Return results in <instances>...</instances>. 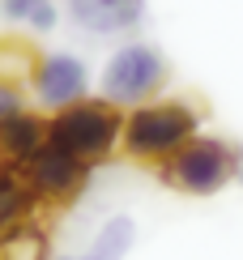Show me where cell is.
I'll return each instance as SVG.
<instances>
[{
	"mask_svg": "<svg viewBox=\"0 0 243 260\" xmlns=\"http://www.w3.org/2000/svg\"><path fill=\"white\" fill-rule=\"evenodd\" d=\"M196 133V111L184 103H145L124 120V149L132 158H171Z\"/></svg>",
	"mask_w": 243,
	"mask_h": 260,
	"instance_id": "obj_3",
	"label": "cell"
},
{
	"mask_svg": "<svg viewBox=\"0 0 243 260\" xmlns=\"http://www.w3.org/2000/svg\"><path fill=\"white\" fill-rule=\"evenodd\" d=\"M35 94L39 103L47 107H69L85 94V64L77 56H47L39 60V73H35Z\"/></svg>",
	"mask_w": 243,
	"mask_h": 260,
	"instance_id": "obj_7",
	"label": "cell"
},
{
	"mask_svg": "<svg viewBox=\"0 0 243 260\" xmlns=\"http://www.w3.org/2000/svg\"><path fill=\"white\" fill-rule=\"evenodd\" d=\"M0 260H5V256H0Z\"/></svg>",
	"mask_w": 243,
	"mask_h": 260,
	"instance_id": "obj_16",
	"label": "cell"
},
{
	"mask_svg": "<svg viewBox=\"0 0 243 260\" xmlns=\"http://www.w3.org/2000/svg\"><path fill=\"white\" fill-rule=\"evenodd\" d=\"M35 73H39V60L26 39H13V35L0 39V85L17 90L21 81H35Z\"/></svg>",
	"mask_w": 243,
	"mask_h": 260,
	"instance_id": "obj_10",
	"label": "cell"
},
{
	"mask_svg": "<svg viewBox=\"0 0 243 260\" xmlns=\"http://www.w3.org/2000/svg\"><path fill=\"white\" fill-rule=\"evenodd\" d=\"M239 183H243V167H239Z\"/></svg>",
	"mask_w": 243,
	"mask_h": 260,
	"instance_id": "obj_15",
	"label": "cell"
},
{
	"mask_svg": "<svg viewBox=\"0 0 243 260\" xmlns=\"http://www.w3.org/2000/svg\"><path fill=\"white\" fill-rule=\"evenodd\" d=\"M69 13L90 35H124V30L141 26L145 0H69Z\"/></svg>",
	"mask_w": 243,
	"mask_h": 260,
	"instance_id": "obj_6",
	"label": "cell"
},
{
	"mask_svg": "<svg viewBox=\"0 0 243 260\" xmlns=\"http://www.w3.org/2000/svg\"><path fill=\"white\" fill-rule=\"evenodd\" d=\"M26 179H30V188H35V197L39 201H51V205H69L77 192H81V179H85V162H77L69 149H60V145H43L35 158L26 162Z\"/></svg>",
	"mask_w": 243,
	"mask_h": 260,
	"instance_id": "obj_5",
	"label": "cell"
},
{
	"mask_svg": "<svg viewBox=\"0 0 243 260\" xmlns=\"http://www.w3.org/2000/svg\"><path fill=\"white\" fill-rule=\"evenodd\" d=\"M0 13L9 21L30 26V30H51L56 26V5L51 0H0Z\"/></svg>",
	"mask_w": 243,
	"mask_h": 260,
	"instance_id": "obj_13",
	"label": "cell"
},
{
	"mask_svg": "<svg viewBox=\"0 0 243 260\" xmlns=\"http://www.w3.org/2000/svg\"><path fill=\"white\" fill-rule=\"evenodd\" d=\"M119 133H124V120H119L111 99H103V103L77 99L69 107H60L56 124L47 128V141L60 145V149H69V154L77 162H85V167H98V162L115 149Z\"/></svg>",
	"mask_w": 243,
	"mask_h": 260,
	"instance_id": "obj_1",
	"label": "cell"
},
{
	"mask_svg": "<svg viewBox=\"0 0 243 260\" xmlns=\"http://www.w3.org/2000/svg\"><path fill=\"white\" fill-rule=\"evenodd\" d=\"M35 201L39 197H35V188H30L26 171L17 175V171L0 167V239L26 222V213H30V205H35Z\"/></svg>",
	"mask_w": 243,
	"mask_h": 260,
	"instance_id": "obj_9",
	"label": "cell"
},
{
	"mask_svg": "<svg viewBox=\"0 0 243 260\" xmlns=\"http://www.w3.org/2000/svg\"><path fill=\"white\" fill-rule=\"evenodd\" d=\"M239 149L226 145V141H214V137H188L179 149L167 158L162 167V179L179 192H192V197H209L218 192L222 183L239 179Z\"/></svg>",
	"mask_w": 243,
	"mask_h": 260,
	"instance_id": "obj_2",
	"label": "cell"
},
{
	"mask_svg": "<svg viewBox=\"0 0 243 260\" xmlns=\"http://www.w3.org/2000/svg\"><path fill=\"white\" fill-rule=\"evenodd\" d=\"M162 81H167V60H162L158 47H145V43L119 47L111 56V64L103 69V94L115 107L145 103L149 94H158Z\"/></svg>",
	"mask_w": 243,
	"mask_h": 260,
	"instance_id": "obj_4",
	"label": "cell"
},
{
	"mask_svg": "<svg viewBox=\"0 0 243 260\" xmlns=\"http://www.w3.org/2000/svg\"><path fill=\"white\" fill-rule=\"evenodd\" d=\"M0 256L5 260H51L47 256V235H43L39 226L21 222L17 231H9L5 239H0Z\"/></svg>",
	"mask_w": 243,
	"mask_h": 260,
	"instance_id": "obj_12",
	"label": "cell"
},
{
	"mask_svg": "<svg viewBox=\"0 0 243 260\" xmlns=\"http://www.w3.org/2000/svg\"><path fill=\"white\" fill-rule=\"evenodd\" d=\"M47 128L51 124H43L39 115H30V111L9 115V120L0 124V154L9 162H17V167H26V162L47 145Z\"/></svg>",
	"mask_w": 243,
	"mask_h": 260,
	"instance_id": "obj_8",
	"label": "cell"
},
{
	"mask_svg": "<svg viewBox=\"0 0 243 260\" xmlns=\"http://www.w3.org/2000/svg\"><path fill=\"white\" fill-rule=\"evenodd\" d=\"M132 239H137V226H132V218H111L98 231V239L90 252L81 256H64V260H124V252L132 247Z\"/></svg>",
	"mask_w": 243,
	"mask_h": 260,
	"instance_id": "obj_11",
	"label": "cell"
},
{
	"mask_svg": "<svg viewBox=\"0 0 243 260\" xmlns=\"http://www.w3.org/2000/svg\"><path fill=\"white\" fill-rule=\"evenodd\" d=\"M21 111V99H17V90L13 85H0V124L9 120V115H17Z\"/></svg>",
	"mask_w": 243,
	"mask_h": 260,
	"instance_id": "obj_14",
	"label": "cell"
}]
</instances>
